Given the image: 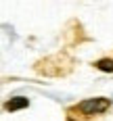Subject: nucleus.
I'll list each match as a JSON object with an SVG mask.
<instances>
[{
	"instance_id": "1",
	"label": "nucleus",
	"mask_w": 113,
	"mask_h": 121,
	"mask_svg": "<svg viewBox=\"0 0 113 121\" xmlns=\"http://www.w3.org/2000/svg\"><path fill=\"white\" fill-rule=\"evenodd\" d=\"M111 109V100L105 96H94V98H84L82 102H77L73 107V111H77L80 115L84 117H96V115H103Z\"/></svg>"
},
{
	"instance_id": "2",
	"label": "nucleus",
	"mask_w": 113,
	"mask_h": 121,
	"mask_svg": "<svg viewBox=\"0 0 113 121\" xmlns=\"http://www.w3.org/2000/svg\"><path fill=\"white\" fill-rule=\"evenodd\" d=\"M29 107V98L27 96H11L6 102H4V111H21V109H27Z\"/></svg>"
},
{
	"instance_id": "3",
	"label": "nucleus",
	"mask_w": 113,
	"mask_h": 121,
	"mask_svg": "<svg viewBox=\"0 0 113 121\" xmlns=\"http://www.w3.org/2000/svg\"><path fill=\"white\" fill-rule=\"evenodd\" d=\"M94 67L103 73H113V56H105V59L94 60Z\"/></svg>"
},
{
	"instance_id": "4",
	"label": "nucleus",
	"mask_w": 113,
	"mask_h": 121,
	"mask_svg": "<svg viewBox=\"0 0 113 121\" xmlns=\"http://www.w3.org/2000/svg\"><path fill=\"white\" fill-rule=\"evenodd\" d=\"M69 121H73V119H69Z\"/></svg>"
}]
</instances>
